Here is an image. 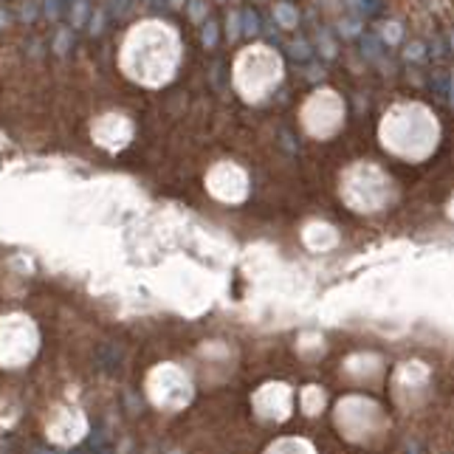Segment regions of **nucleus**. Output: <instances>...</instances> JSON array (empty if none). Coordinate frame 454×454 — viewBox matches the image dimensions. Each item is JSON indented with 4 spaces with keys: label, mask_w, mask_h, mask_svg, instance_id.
Listing matches in <instances>:
<instances>
[{
    "label": "nucleus",
    "mask_w": 454,
    "mask_h": 454,
    "mask_svg": "<svg viewBox=\"0 0 454 454\" xmlns=\"http://www.w3.org/2000/svg\"><path fill=\"white\" fill-rule=\"evenodd\" d=\"M274 15H277V20H280L283 26H288V29H291V26H297V12H294L288 4L277 6V12H274Z\"/></svg>",
    "instance_id": "obj_1"
},
{
    "label": "nucleus",
    "mask_w": 454,
    "mask_h": 454,
    "mask_svg": "<svg viewBox=\"0 0 454 454\" xmlns=\"http://www.w3.org/2000/svg\"><path fill=\"white\" fill-rule=\"evenodd\" d=\"M85 15H88V4H85V0H77V4H74V26H82L85 23Z\"/></svg>",
    "instance_id": "obj_2"
},
{
    "label": "nucleus",
    "mask_w": 454,
    "mask_h": 454,
    "mask_svg": "<svg viewBox=\"0 0 454 454\" xmlns=\"http://www.w3.org/2000/svg\"><path fill=\"white\" fill-rule=\"evenodd\" d=\"M68 40H71V32L63 29V32L57 34V40H54V48H57L60 54H65V51H68Z\"/></svg>",
    "instance_id": "obj_3"
},
{
    "label": "nucleus",
    "mask_w": 454,
    "mask_h": 454,
    "mask_svg": "<svg viewBox=\"0 0 454 454\" xmlns=\"http://www.w3.org/2000/svg\"><path fill=\"white\" fill-rule=\"evenodd\" d=\"M12 23V18H9V12L6 9H0V29H6Z\"/></svg>",
    "instance_id": "obj_6"
},
{
    "label": "nucleus",
    "mask_w": 454,
    "mask_h": 454,
    "mask_svg": "<svg viewBox=\"0 0 454 454\" xmlns=\"http://www.w3.org/2000/svg\"><path fill=\"white\" fill-rule=\"evenodd\" d=\"M246 32H249V34L257 32V18H254V15H246Z\"/></svg>",
    "instance_id": "obj_5"
},
{
    "label": "nucleus",
    "mask_w": 454,
    "mask_h": 454,
    "mask_svg": "<svg viewBox=\"0 0 454 454\" xmlns=\"http://www.w3.org/2000/svg\"><path fill=\"white\" fill-rule=\"evenodd\" d=\"M172 4H183V0H172Z\"/></svg>",
    "instance_id": "obj_7"
},
{
    "label": "nucleus",
    "mask_w": 454,
    "mask_h": 454,
    "mask_svg": "<svg viewBox=\"0 0 454 454\" xmlns=\"http://www.w3.org/2000/svg\"><path fill=\"white\" fill-rule=\"evenodd\" d=\"M203 40H206V46H214V40H217V29L209 23L206 26V32H203Z\"/></svg>",
    "instance_id": "obj_4"
}]
</instances>
